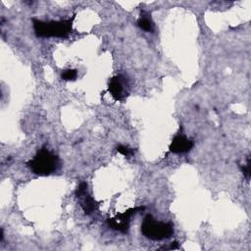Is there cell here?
Wrapping results in <instances>:
<instances>
[{"mask_svg": "<svg viewBox=\"0 0 251 251\" xmlns=\"http://www.w3.org/2000/svg\"><path fill=\"white\" fill-rule=\"evenodd\" d=\"M33 29L38 37H61L65 38L72 32L73 19L43 22L32 19Z\"/></svg>", "mask_w": 251, "mask_h": 251, "instance_id": "1", "label": "cell"}, {"mask_svg": "<svg viewBox=\"0 0 251 251\" xmlns=\"http://www.w3.org/2000/svg\"><path fill=\"white\" fill-rule=\"evenodd\" d=\"M33 174L38 176H49L59 168V158L46 148H41L35 156L26 163Z\"/></svg>", "mask_w": 251, "mask_h": 251, "instance_id": "2", "label": "cell"}, {"mask_svg": "<svg viewBox=\"0 0 251 251\" xmlns=\"http://www.w3.org/2000/svg\"><path fill=\"white\" fill-rule=\"evenodd\" d=\"M141 232L150 240H163L173 235L174 226L171 223L160 222L151 215H147L141 224Z\"/></svg>", "mask_w": 251, "mask_h": 251, "instance_id": "3", "label": "cell"}, {"mask_svg": "<svg viewBox=\"0 0 251 251\" xmlns=\"http://www.w3.org/2000/svg\"><path fill=\"white\" fill-rule=\"evenodd\" d=\"M144 210V207H135V208H130L128 210H126L124 213L118 214L116 217L112 218V219H108V225L116 229L119 230L121 232H126L129 226V222H130V218L135 215L137 212Z\"/></svg>", "mask_w": 251, "mask_h": 251, "instance_id": "4", "label": "cell"}, {"mask_svg": "<svg viewBox=\"0 0 251 251\" xmlns=\"http://www.w3.org/2000/svg\"><path fill=\"white\" fill-rule=\"evenodd\" d=\"M108 91L115 100L122 101L128 95V83L122 75H117L109 80Z\"/></svg>", "mask_w": 251, "mask_h": 251, "instance_id": "5", "label": "cell"}, {"mask_svg": "<svg viewBox=\"0 0 251 251\" xmlns=\"http://www.w3.org/2000/svg\"><path fill=\"white\" fill-rule=\"evenodd\" d=\"M75 195L80 199V206L83 209L84 213L89 215L97 209V204L94 199L87 193V183L80 182L75 190Z\"/></svg>", "mask_w": 251, "mask_h": 251, "instance_id": "6", "label": "cell"}, {"mask_svg": "<svg viewBox=\"0 0 251 251\" xmlns=\"http://www.w3.org/2000/svg\"><path fill=\"white\" fill-rule=\"evenodd\" d=\"M192 147H193V141L188 139L185 135L179 133L173 138L170 144V151L176 154L186 153L190 151Z\"/></svg>", "mask_w": 251, "mask_h": 251, "instance_id": "7", "label": "cell"}, {"mask_svg": "<svg viewBox=\"0 0 251 251\" xmlns=\"http://www.w3.org/2000/svg\"><path fill=\"white\" fill-rule=\"evenodd\" d=\"M137 25L140 28H142L143 30H145L147 32L153 31V23H152L151 19L149 17H147V15L140 16V18L137 21Z\"/></svg>", "mask_w": 251, "mask_h": 251, "instance_id": "8", "label": "cell"}, {"mask_svg": "<svg viewBox=\"0 0 251 251\" xmlns=\"http://www.w3.org/2000/svg\"><path fill=\"white\" fill-rule=\"evenodd\" d=\"M77 76V71L75 70V69H68V70H65L62 72L61 74V77L62 79L64 80H75Z\"/></svg>", "mask_w": 251, "mask_h": 251, "instance_id": "9", "label": "cell"}, {"mask_svg": "<svg viewBox=\"0 0 251 251\" xmlns=\"http://www.w3.org/2000/svg\"><path fill=\"white\" fill-rule=\"evenodd\" d=\"M117 151H118L119 153L123 154V155L126 156V157H129V156L133 155V153H134V150H133V149L128 148V147L125 146V145H119V146L117 147Z\"/></svg>", "mask_w": 251, "mask_h": 251, "instance_id": "10", "label": "cell"}, {"mask_svg": "<svg viewBox=\"0 0 251 251\" xmlns=\"http://www.w3.org/2000/svg\"><path fill=\"white\" fill-rule=\"evenodd\" d=\"M242 172L244 174V176H246V178H249L250 176V159H247V163L245 166L242 167Z\"/></svg>", "mask_w": 251, "mask_h": 251, "instance_id": "11", "label": "cell"}]
</instances>
